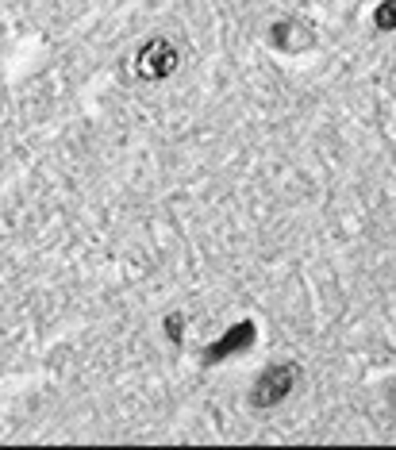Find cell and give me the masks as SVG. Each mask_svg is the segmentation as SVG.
<instances>
[{
	"label": "cell",
	"mask_w": 396,
	"mask_h": 450,
	"mask_svg": "<svg viewBox=\"0 0 396 450\" xmlns=\"http://www.w3.org/2000/svg\"><path fill=\"white\" fill-rule=\"evenodd\" d=\"M250 342H254V324L242 319V324H235L220 342H212V347L204 350V362H220V358H227V354H239V350L250 347Z\"/></svg>",
	"instance_id": "obj_3"
},
{
	"label": "cell",
	"mask_w": 396,
	"mask_h": 450,
	"mask_svg": "<svg viewBox=\"0 0 396 450\" xmlns=\"http://www.w3.org/2000/svg\"><path fill=\"white\" fill-rule=\"evenodd\" d=\"M373 19H377L381 31H396V0H385V4L377 8V16H373Z\"/></svg>",
	"instance_id": "obj_5"
},
{
	"label": "cell",
	"mask_w": 396,
	"mask_h": 450,
	"mask_svg": "<svg viewBox=\"0 0 396 450\" xmlns=\"http://www.w3.org/2000/svg\"><path fill=\"white\" fill-rule=\"evenodd\" d=\"M181 327H185L181 316H165V335H170L174 342H181Z\"/></svg>",
	"instance_id": "obj_6"
},
{
	"label": "cell",
	"mask_w": 396,
	"mask_h": 450,
	"mask_svg": "<svg viewBox=\"0 0 396 450\" xmlns=\"http://www.w3.org/2000/svg\"><path fill=\"white\" fill-rule=\"evenodd\" d=\"M270 39H273V47H277V50H297L300 42H308V31L304 35L297 31V19H281V24H273Z\"/></svg>",
	"instance_id": "obj_4"
},
{
	"label": "cell",
	"mask_w": 396,
	"mask_h": 450,
	"mask_svg": "<svg viewBox=\"0 0 396 450\" xmlns=\"http://www.w3.org/2000/svg\"><path fill=\"white\" fill-rule=\"evenodd\" d=\"M177 62H181V54H177V47L170 39H150L139 47V58H135V74L142 77V81H162V77H170L177 69Z\"/></svg>",
	"instance_id": "obj_2"
},
{
	"label": "cell",
	"mask_w": 396,
	"mask_h": 450,
	"mask_svg": "<svg viewBox=\"0 0 396 450\" xmlns=\"http://www.w3.org/2000/svg\"><path fill=\"white\" fill-rule=\"evenodd\" d=\"M297 381H300L297 366H265L254 381L250 404H254V408H273V404H281V400L297 389Z\"/></svg>",
	"instance_id": "obj_1"
}]
</instances>
